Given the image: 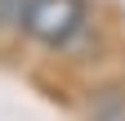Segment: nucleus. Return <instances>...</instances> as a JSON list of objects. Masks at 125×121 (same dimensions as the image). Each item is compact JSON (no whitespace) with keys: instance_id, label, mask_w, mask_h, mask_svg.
Listing matches in <instances>:
<instances>
[{"instance_id":"1","label":"nucleus","mask_w":125,"mask_h":121,"mask_svg":"<svg viewBox=\"0 0 125 121\" xmlns=\"http://www.w3.org/2000/svg\"><path fill=\"white\" fill-rule=\"evenodd\" d=\"M85 27H89L85 0H31L22 18V36L36 40L40 49H67L85 36Z\"/></svg>"},{"instance_id":"2","label":"nucleus","mask_w":125,"mask_h":121,"mask_svg":"<svg viewBox=\"0 0 125 121\" xmlns=\"http://www.w3.org/2000/svg\"><path fill=\"white\" fill-rule=\"evenodd\" d=\"M27 5H31V0H0V36H13V32H22Z\"/></svg>"}]
</instances>
